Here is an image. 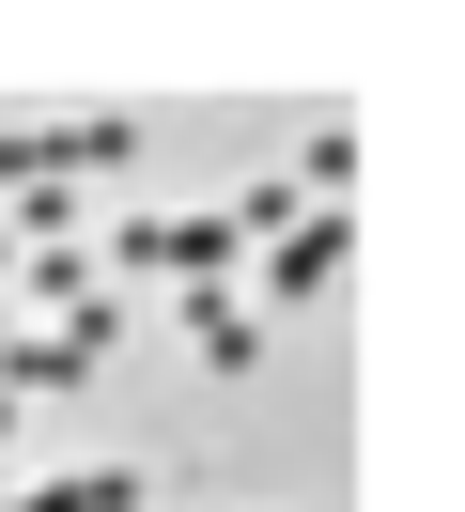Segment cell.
<instances>
[{"instance_id":"obj_2","label":"cell","mask_w":465,"mask_h":512,"mask_svg":"<svg viewBox=\"0 0 465 512\" xmlns=\"http://www.w3.org/2000/svg\"><path fill=\"white\" fill-rule=\"evenodd\" d=\"M0 512H140V481H124V466H78V481H31V497H0Z\"/></svg>"},{"instance_id":"obj_4","label":"cell","mask_w":465,"mask_h":512,"mask_svg":"<svg viewBox=\"0 0 465 512\" xmlns=\"http://www.w3.org/2000/svg\"><path fill=\"white\" fill-rule=\"evenodd\" d=\"M295 171H310V187H341V171H357V125H341V109H310V140H295Z\"/></svg>"},{"instance_id":"obj_5","label":"cell","mask_w":465,"mask_h":512,"mask_svg":"<svg viewBox=\"0 0 465 512\" xmlns=\"http://www.w3.org/2000/svg\"><path fill=\"white\" fill-rule=\"evenodd\" d=\"M0 280H16V233H0Z\"/></svg>"},{"instance_id":"obj_3","label":"cell","mask_w":465,"mask_h":512,"mask_svg":"<svg viewBox=\"0 0 465 512\" xmlns=\"http://www.w3.org/2000/svg\"><path fill=\"white\" fill-rule=\"evenodd\" d=\"M186 342H202V357H217V373H248V357H264V326H248V311H233V295H186Z\"/></svg>"},{"instance_id":"obj_1","label":"cell","mask_w":465,"mask_h":512,"mask_svg":"<svg viewBox=\"0 0 465 512\" xmlns=\"http://www.w3.org/2000/svg\"><path fill=\"white\" fill-rule=\"evenodd\" d=\"M264 249H279V264H264V295H326V280H341V202H310V218H279Z\"/></svg>"}]
</instances>
